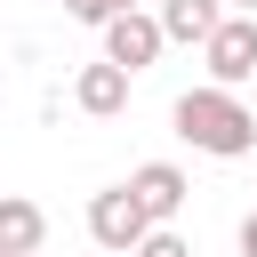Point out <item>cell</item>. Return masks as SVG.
Returning a JSON list of instances; mask_svg holds the SVG:
<instances>
[{"mask_svg":"<svg viewBox=\"0 0 257 257\" xmlns=\"http://www.w3.org/2000/svg\"><path fill=\"white\" fill-rule=\"evenodd\" d=\"M233 16V0H161V24H169V40H185V48H209V32Z\"/></svg>","mask_w":257,"mask_h":257,"instance_id":"52a82bcc","label":"cell"},{"mask_svg":"<svg viewBox=\"0 0 257 257\" xmlns=\"http://www.w3.org/2000/svg\"><path fill=\"white\" fill-rule=\"evenodd\" d=\"M233 8H241V16H257V0H233Z\"/></svg>","mask_w":257,"mask_h":257,"instance_id":"7c38bea8","label":"cell"},{"mask_svg":"<svg viewBox=\"0 0 257 257\" xmlns=\"http://www.w3.org/2000/svg\"><path fill=\"white\" fill-rule=\"evenodd\" d=\"M161 48H169V24H161V16H145V8H120V16L104 24V56H112V64H128V72H153V64H161Z\"/></svg>","mask_w":257,"mask_h":257,"instance_id":"277c9868","label":"cell"},{"mask_svg":"<svg viewBox=\"0 0 257 257\" xmlns=\"http://www.w3.org/2000/svg\"><path fill=\"white\" fill-rule=\"evenodd\" d=\"M120 8H137V0H112V16H120Z\"/></svg>","mask_w":257,"mask_h":257,"instance_id":"4fadbf2b","label":"cell"},{"mask_svg":"<svg viewBox=\"0 0 257 257\" xmlns=\"http://www.w3.org/2000/svg\"><path fill=\"white\" fill-rule=\"evenodd\" d=\"M145 233H153V209L137 201V185H104V193H88V241H96V249L137 257Z\"/></svg>","mask_w":257,"mask_h":257,"instance_id":"7a4b0ae2","label":"cell"},{"mask_svg":"<svg viewBox=\"0 0 257 257\" xmlns=\"http://www.w3.org/2000/svg\"><path fill=\"white\" fill-rule=\"evenodd\" d=\"M24 257H40V249H24Z\"/></svg>","mask_w":257,"mask_h":257,"instance_id":"5bb4252c","label":"cell"},{"mask_svg":"<svg viewBox=\"0 0 257 257\" xmlns=\"http://www.w3.org/2000/svg\"><path fill=\"white\" fill-rule=\"evenodd\" d=\"M128 64H112V56H96V64H80V80H72V104L88 112V120H112V112H128Z\"/></svg>","mask_w":257,"mask_h":257,"instance_id":"5b68a950","label":"cell"},{"mask_svg":"<svg viewBox=\"0 0 257 257\" xmlns=\"http://www.w3.org/2000/svg\"><path fill=\"white\" fill-rule=\"evenodd\" d=\"M40 201H24V193H8L0 201V257H24V249H40Z\"/></svg>","mask_w":257,"mask_h":257,"instance_id":"ba28073f","label":"cell"},{"mask_svg":"<svg viewBox=\"0 0 257 257\" xmlns=\"http://www.w3.org/2000/svg\"><path fill=\"white\" fill-rule=\"evenodd\" d=\"M128 185H137V201L153 209V225H169V217L185 209V193H193L177 161H145V169H128Z\"/></svg>","mask_w":257,"mask_h":257,"instance_id":"8992f818","label":"cell"},{"mask_svg":"<svg viewBox=\"0 0 257 257\" xmlns=\"http://www.w3.org/2000/svg\"><path fill=\"white\" fill-rule=\"evenodd\" d=\"M64 16H72V24H96V32H104V24H112V0H64Z\"/></svg>","mask_w":257,"mask_h":257,"instance_id":"30bf717a","label":"cell"},{"mask_svg":"<svg viewBox=\"0 0 257 257\" xmlns=\"http://www.w3.org/2000/svg\"><path fill=\"white\" fill-rule=\"evenodd\" d=\"M137 257H193V241H185L177 225H153V233L137 241Z\"/></svg>","mask_w":257,"mask_h":257,"instance_id":"9c48e42d","label":"cell"},{"mask_svg":"<svg viewBox=\"0 0 257 257\" xmlns=\"http://www.w3.org/2000/svg\"><path fill=\"white\" fill-rule=\"evenodd\" d=\"M169 120H177V137H185L193 153H209V161H241V153H257V112H249L241 88H225V80L185 88V96L169 104Z\"/></svg>","mask_w":257,"mask_h":257,"instance_id":"6da1fadb","label":"cell"},{"mask_svg":"<svg viewBox=\"0 0 257 257\" xmlns=\"http://www.w3.org/2000/svg\"><path fill=\"white\" fill-rule=\"evenodd\" d=\"M201 64H209V80H225V88H241V80H257V16H225L217 32H209V48H201Z\"/></svg>","mask_w":257,"mask_h":257,"instance_id":"3957f363","label":"cell"},{"mask_svg":"<svg viewBox=\"0 0 257 257\" xmlns=\"http://www.w3.org/2000/svg\"><path fill=\"white\" fill-rule=\"evenodd\" d=\"M241 257H257V209L241 217Z\"/></svg>","mask_w":257,"mask_h":257,"instance_id":"8fae6325","label":"cell"}]
</instances>
